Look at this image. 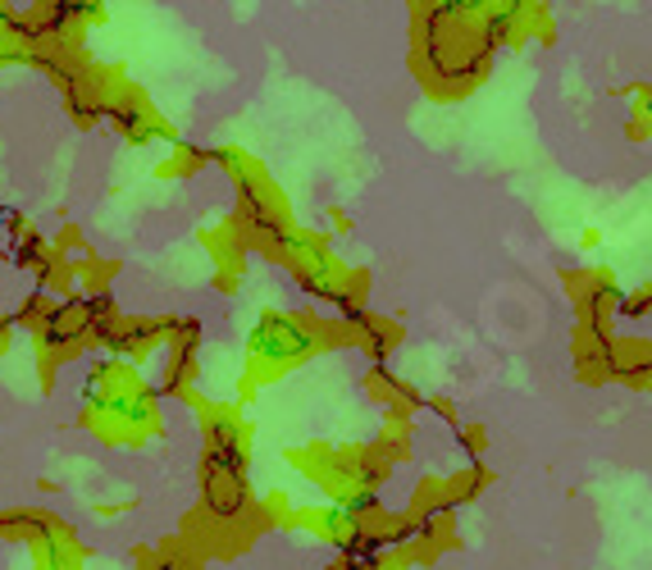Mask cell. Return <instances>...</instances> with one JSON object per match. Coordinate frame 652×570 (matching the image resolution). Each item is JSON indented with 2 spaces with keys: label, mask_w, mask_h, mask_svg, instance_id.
Wrapping results in <instances>:
<instances>
[{
  "label": "cell",
  "mask_w": 652,
  "mask_h": 570,
  "mask_svg": "<svg viewBox=\"0 0 652 570\" xmlns=\"http://www.w3.org/2000/svg\"><path fill=\"white\" fill-rule=\"evenodd\" d=\"M611 365H617V384H625L630 393H652V338L617 333Z\"/></svg>",
  "instance_id": "obj_4"
},
{
  "label": "cell",
  "mask_w": 652,
  "mask_h": 570,
  "mask_svg": "<svg viewBox=\"0 0 652 570\" xmlns=\"http://www.w3.org/2000/svg\"><path fill=\"white\" fill-rule=\"evenodd\" d=\"M365 388H370L383 406H389V415H415L420 406H425V397H420V393L406 384V379H397L389 365H379V361H374V370H370V379H365Z\"/></svg>",
  "instance_id": "obj_5"
},
{
  "label": "cell",
  "mask_w": 652,
  "mask_h": 570,
  "mask_svg": "<svg viewBox=\"0 0 652 570\" xmlns=\"http://www.w3.org/2000/svg\"><path fill=\"white\" fill-rule=\"evenodd\" d=\"M497 475L484 466V462H470V466H462V470H456V475H447V488H452V498H456V507H470L475 498H479V493L493 484Z\"/></svg>",
  "instance_id": "obj_8"
},
{
  "label": "cell",
  "mask_w": 652,
  "mask_h": 570,
  "mask_svg": "<svg viewBox=\"0 0 652 570\" xmlns=\"http://www.w3.org/2000/svg\"><path fill=\"white\" fill-rule=\"evenodd\" d=\"M456 434H462V447L475 456V462H484V456H488V447H493V438H488V425L470 421V425H456Z\"/></svg>",
  "instance_id": "obj_9"
},
{
  "label": "cell",
  "mask_w": 652,
  "mask_h": 570,
  "mask_svg": "<svg viewBox=\"0 0 652 570\" xmlns=\"http://www.w3.org/2000/svg\"><path fill=\"white\" fill-rule=\"evenodd\" d=\"M425 406L438 415V421H447V425H462V415H456V402H452L447 393H434V397H425Z\"/></svg>",
  "instance_id": "obj_11"
},
{
  "label": "cell",
  "mask_w": 652,
  "mask_h": 570,
  "mask_svg": "<svg viewBox=\"0 0 652 570\" xmlns=\"http://www.w3.org/2000/svg\"><path fill=\"white\" fill-rule=\"evenodd\" d=\"M580 247H584V251H598V247H602V234H598V228H584V234H580Z\"/></svg>",
  "instance_id": "obj_12"
},
{
  "label": "cell",
  "mask_w": 652,
  "mask_h": 570,
  "mask_svg": "<svg viewBox=\"0 0 652 570\" xmlns=\"http://www.w3.org/2000/svg\"><path fill=\"white\" fill-rule=\"evenodd\" d=\"M566 288V301L575 311V324H589L598 333H617V315H621V283L607 265H575V270L557 274Z\"/></svg>",
  "instance_id": "obj_2"
},
{
  "label": "cell",
  "mask_w": 652,
  "mask_h": 570,
  "mask_svg": "<svg viewBox=\"0 0 652 570\" xmlns=\"http://www.w3.org/2000/svg\"><path fill=\"white\" fill-rule=\"evenodd\" d=\"M520 37L525 42H539V46H552L557 42V19H552V0H520Z\"/></svg>",
  "instance_id": "obj_7"
},
{
  "label": "cell",
  "mask_w": 652,
  "mask_h": 570,
  "mask_svg": "<svg viewBox=\"0 0 652 570\" xmlns=\"http://www.w3.org/2000/svg\"><path fill=\"white\" fill-rule=\"evenodd\" d=\"M611 342L617 333H598L589 324H575L570 329V365L575 379L584 388H602V384H617V365H611Z\"/></svg>",
  "instance_id": "obj_3"
},
{
  "label": "cell",
  "mask_w": 652,
  "mask_h": 570,
  "mask_svg": "<svg viewBox=\"0 0 652 570\" xmlns=\"http://www.w3.org/2000/svg\"><path fill=\"white\" fill-rule=\"evenodd\" d=\"M621 315L625 320H648L652 315V283H639L634 292L621 297Z\"/></svg>",
  "instance_id": "obj_10"
},
{
  "label": "cell",
  "mask_w": 652,
  "mask_h": 570,
  "mask_svg": "<svg viewBox=\"0 0 652 570\" xmlns=\"http://www.w3.org/2000/svg\"><path fill=\"white\" fill-rule=\"evenodd\" d=\"M493 60L497 51L484 37V14L447 0L411 10V69L434 101H466L488 83Z\"/></svg>",
  "instance_id": "obj_1"
},
{
  "label": "cell",
  "mask_w": 652,
  "mask_h": 570,
  "mask_svg": "<svg viewBox=\"0 0 652 570\" xmlns=\"http://www.w3.org/2000/svg\"><path fill=\"white\" fill-rule=\"evenodd\" d=\"M415 520H434L443 511H462L452 498V488H447V475H430V479H420L415 493H411V507H406Z\"/></svg>",
  "instance_id": "obj_6"
}]
</instances>
